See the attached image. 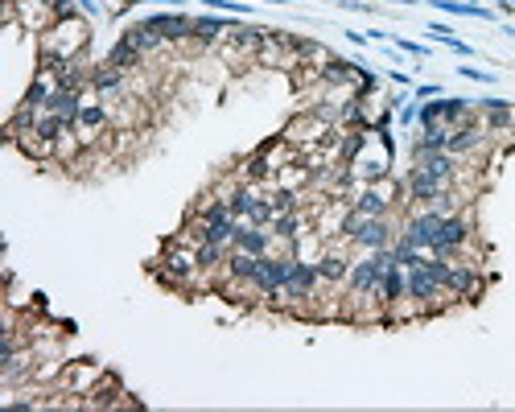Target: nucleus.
<instances>
[{
    "label": "nucleus",
    "instance_id": "f257e3e1",
    "mask_svg": "<svg viewBox=\"0 0 515 412\" xmlns=\"http://www.w3.org/2000/svg\"><path fill=\"white\" fill-rule=\"evenodd\" d=\"M42 54L46 58H79V54H87V21L75 8L62 13L42 33Z\"/></svg>",
    "mask_w": 515,
    "mask_h": 412
},
{
    "label": "nucleus",
    "instance_id": "f03ea898",
    "mask_svg": "<svg viewBox=\"0 0 515 412\" xmlns=\"http://www.w3.org/2000/svg\"><path fill=\"white\" fill-rule=\"evenodd\" d=\"M396 223H392V215H379V219H359V227L351 231V247H359V252H379V247H392L396 243Z\"/></svg>",
    "mask_w": 515,
    "mask_h": 412
},
{
    "label": "nucleus",
    "instance_id": "7ed1b4c3",
    "mask_svg": "<svg viewBox=\"0 0 515 412\" xmlns=\"http://www.w3.org/2000/svg\"><path fill=\"white\" fill-rule=\"evenodd\" d=\"M441 289H445V297H454V301H478L482 289H486V276L478 273V264H454V260H449V273L441 280Z\"/></svg>",
    "mask_w": 515,
    "mask_h": 412
},
{
    "label": "nucleus",
    "instance_id": "20e7f679",
    "mask_svg": "<svg viewBox=\"0 0 515 412\" xmlns=\"http://www.w3.org/2000/svg\"><path fill=\"white\" fill-rule=\"evenodd\" d=\"M441 211H433V206H417L404 223H400V239L404 243H413V247H421V252H429L433 247V239H437V227H441Z\"/></svg>",
    "mask_w": 515,
    "mask_h": 412
},
{
    "label": "nucleus",
    "instance_id": "39448f33",
    "mask_svg": "<svg viewBox=\"0 0 515 412\" xmlns=\"http://www.w3.org/2000/svg\"><path fill=\"white\" fill-rule=\"evenodd\" d=\"M103 367L91 363V359H79V363H66V371H62V379H58V388L66 392V396H91L95 388L103 383Z\"/></svg>",
    "mask_w": 515,
    "mask_h": 412
},
{
    "label": "nucleus",
    "instance_id": "423d86ee",
    "mask_svg": "<svg viewBox=\"0 0 515 412\" xmlns=\"http://www.w3.org/2000/svg\"><path fill=\"white\" fill-rule=\"evenodd\" d=\"M404 289H408V297L417 305H424V314H437L441 310L437 297H445V289L429 276V268H404Z\"/></svg>",
    "mask_w": 515,
    "mask_h": 412
},
{
    "label": "nucleus",
    "instance_id": "0eeeda50",
    "mask_svg": "<svg viewBox=\"0 0 515 412\" xmlns=\"http://www.w3.org/2000/svg\"><path fill=\"white\" fill-rule=\"evenodd\" d=\"M346 239H330L326 252L314 260L318 264V276H322V284H330V289H338V284H346V273H351V256H346V247H342Z\"/></svg>",
    "mask_w": 515,
    "mask_h": 412
},
{
    "label": "nucleus",
    "instance_id": "6e6552de",
    "mask_svg": "<svg viewBox=\"0 0 515 412\" xmlns=\"http://www.w3.org/2000/svg\"><path fill=\"white\" fill-rule=\"evenodd\" d=\"M144 21H148L157 33H165V42H169V46H178V42H194V17H190V13H178V8H174V13H148Z\"/></svg>",
    "mask_w": 515,
    "mask_h": 412
},
{
    "label": "nucleus",
    "instance_id": "1a4fd4ad",
    "mask_svg": "<svg viewBox=\"0 0 515 412\" xmlns=\"http://www.w3.org/2000/svg\"><path fill=\"white\" fill-rule=\"evenodd\" d=\"M231 247L252 252V256H268V252L277 247V235H272V227H252V223H243V219H239V231H235Z\"/></svg>",
    "mask_w": 515,
    "mask_h": 412
},
{
    "label": "nucleus",
    "instance_id": "9d476101",
    "mask_svg": "<svg viewBox=\"0 0 515 412\" xmlns=\"http://www.w3.org/2000/svg\"><path fill=\"white\" fill-rule=\"evenodd\" d=\"M103 62H107V66H116V70H124V75H141L144 66H148V54H141L128 38H120L116 46L107 49V58H103Z\"/></svg>",
    "mask_w": 515,
    "mask_h": 412
},
{
    "label": "nucleus",
    "instance_id": "9b49d317",
    "mask_svg": "<svg viewBox=\"0 0 515 412\" xmlns=\"http://www.w3.org/2000/svg\"><path fill=\"white\" fill-rule=\"evenodd\" d=\"M120 38H128V42L141 49V54H148V58H153L157 49L169 46V42H165V33H157L148 21H132V25H124V33H120Z\"/></svg>",
    "mask_w": 515,
    "mask_h": 412
},
{
    "label": "nucleus",
    "instance_id": "f8f14e48",
    "mask_svg": "<svg viewBox=\"0 0 515 412\" xmlns=\"http://www.w3.org/2000/svg\"><path fill=\"white\" fill-rule=\"evenodd\" d=\"M227 29H231V21H227V17H219V13H202V17H194V42H198V46H215L219 38H227Z\"/></svg>",
    "mask_w": 515,
    "mask_h": 412
},
{
    "label": "nucleus",
    "instance_id": "ddd939ff",
    "mask_svg": "<svg viewBox=\"0 0 515 412\" xmlns=\"http://www.w3.org/2000/svg\"><path fill=\"white\" fill-rule=\"evenodd\" d=\"M474 116H478V112H474L470 99L441 95V124H445V128H458V124H466V120H474Z\"/></svg>",
    "mask_w": 515,
    "mask_h": 412
},
{
    "label": "nucleus",
    "instance_id": "4468645a",
    "mask_svg": "<svg viewBox=\"0 0 515 412\" xmlns=\"http://www.w3.org/2000/svg\"><path fill=\"white\" fill-rule=\"evenodd\" d=\"M379 297H383V310L408 297V289H404V268H400L396 260H392V264H387V273H383V284H379Z\"/></svg>",
    "mask_w": 515,
    "mask_h": 412
},
{
    "label": "nucleus",
    "instance_id": "2eb2a0df",
    "mask_svg": "<svg viewBox=\"0 0 515 412\" xmlns=\"http://www.w3.org/2000/svg\"><path fill=\"white\" fill-rule=\"evenodd\" d=\"M433 8H441V13H449V17H474V21H495V13L491 8H482V4H474V0H429Z\"/></svg>",
    "mask_w": 515,
    "mask_h": 412
},
{
    "label": "nucleus",
    "instance_id": "dca6fc26",
    "mask_svg": "<svg viewBox=\"0 0 515 412\" xmlns=\"http://www.w3.org/2000/svg\"><path fill=\"white\" fill-rule=\"evenodd\" d=\"M429 38H433V42H441L445 49H454V54H462V58H474V46L462 42V38H454V29H449L445 21H429Z\"/></svg>",
    "mask_w": 515,
    "mask_h": 412
},
{
    "label": "nucleus",
    "instance_id": "f3484780",
    "mask_svg": "<svg viewBox=\"0 0 515 412\" xmlns=\"http://www.w3.org/2000/svg\"><path fill=\"white\" fill-rule=\"evenodd\" d=\"M243 223H252V227H272L277 223V211H272V198H268V185L260 190V198L252 202V211H247V219Z\"/></svg>",
    "mask_w": 515,
    "mask_h": 412
},
{
    "label": "nucleus",
    "instance_id": "a211bd4d",
    "mask_svg": "<svg viewBox=\"0 0 515 412\" xmlns=\"http://www.w3.org/2000/svg\"><path fill=\"white\" fill-rule=\"evenodd\" d=\"M396 112H400V128H413V124L421 120V99H417V95H408Z\"/></svg>",
    "mask_w": 515,
    "mask_h": 412
},
{
    "label": "nucleus",
    "instance_id": "6ab92c4d",
    "mask_svg": "<svg viewBox=\"0 0 515 412\" xmlns=\"http://www.w3.org/2000/svg\"><path fill=\"white\" fill-rule=\"evenodd\" d=\"M206 8H215V13H235V17H252V4H243V0H202Z\"/></svg>",
    "mask_w": 515,
    "mask_h": 412
},
{
    "label": "nucleus",
    "instance_id": "aec40b11",
    "mask_svg": "<svg viewBox=\"0 0 515 412\" xmlns=\"http://www.w3.org/2000/svg\"><path fill=\"white\" fill-rule=\"evenodd\" d=\"M413 95L424 103V99H441L445 91H441V83H417V87H413Z\"/></svg>",
    "mask_w": 515,
    "mask_h": 412
},
{
    "label": "nucleus",
    "instance_id": "412c9836",
    "mask_svg": "<svg viewBox=\"0 0 515 412\" xmlns=\"http://www.w3.org/2000/svg\"><path fill=\"white\" fill-rule=\"evenodd\" d=\"M458 75H462V79H474V83H486V87L495 83V75H486V70H478V66H458Z\"/></svg>",
    "mask_w": 515,
    "mask_h": 412
},
{
    "label": "nucleus",
    "instance_id": "4be33fe9",
    "mask_svg": "<svg viewBox=\"0 0 515 412\" xmlns=\"http://www.w3.org/2000/svg\"><path fill=\"white\" fill-rule=\"evenodd\" d=\"M478 112H515V107L507 99H495V95H491V99H478Z\"/></svg>",
    "mask_w": 515,
    "mask_h": 412
},
{
    "label": "nucleus",
    "instance_id": "5701e85b",
    "mask_svg": "<svg viewBox=\"0 0 515 412\" xmlns=\"http://www.w3.org/2000/svg\"><path fill=\"white\" fill-rule=\"evenodd\" d=\"M396 49H404V54H413V58H429V46H421V42H404V38H396Z\"/></svg>",
    "mask_w": 515,
    "mask_h": 412
},
{
    "label": "nucleus",
    "instance_id": "b1692460",
    "mask_svg": "<svg viewBox=\"0 0 515 412\" xmlns=\"http://www.w3.org/2000/svg\"><path fill=\"white\" fill-rule=\"evenodd\" d=\"M75 4H79L83 17H103V4H99V0H75Z\"/></svg>",
    "mask_w": 515,
    "mask_h": 412
},
{
    "label": "nucleus",
    "instance_id": "393cba45",
    "mask_svg": "<svg viewBox=\"0 0 515 412\" xmlns=\"http://www.w3.org/2000/svg\"><path fill=\"white\" fill-rule=\"evenodd\" d=\"M342 33H346V42H351V46H367V42H371L367 33H355V29H342Z\"/></svg>",
    "mask_w": 515,
    "mask_h": 412
},
{
    "label": "nucleus",
    "instance_id": "a878e982",
    "mask_svg": "<svg viewBox=\"0 0 515 412\" xmlns=\"http://www.w3.org/2000/svg\"><path fill=\"white\" fill-rule=\"evenodd\" d=\"M128 4H169V8H178L182 0H128Z\"/></svg>",
    "mask_w": 515,
    "mask_h": 412
},
{
    "label": "nucleus",
    "instance_id": "bb28decb",
    "mask_svg": "<svg viewBox=\"0 0 515 412\" xmlns=\"http://www.w3.org/2000/svg\"><path fill=\"white\" fill-rule=\"evenodd\" d=\"M264 4H289V0H264Z\"/></svg>",
    "mask_w": 515,
    "mask_h": 412
},
{
    "label": "nucleus",
    "instance_id": "cd10ccee",
    "mask_svg": "<svg viewBox=\"0 0 515 412\" xmlns=\"http://www.w3.org/2000/svg\"><path fill=\"white\" fill-rule=\"evenodd\" d=\"M507 33H512V38H515V29H507Z\"/></svg>",
    "mask_w": 515,
    "mask_h": 412
}]
</instances>
